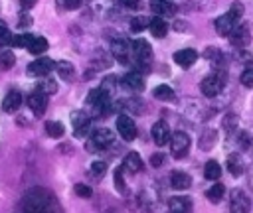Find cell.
<instances>
[{
  "instance_id": "34",
  "label": "cell",
  "mask_w": 253,
  "mask_h": 213,
  "mask_svg": "<svg viewBox=\"0 0 253 213\" xmlns=\"http://www.w3.org/2000/svg\"><path fill=\"white\" fill-rule=\"evenodd\" d=\"M148 20H150V18H144V16L132 18V20H130V32H132V34H138V32L146 30V28H148Z\"/></svg>"
},
{
  "instance_id": "31",
  "label": "cell",
  "mask_w": 253,
  "mask_h": 213,
  "mask_svg": "<svg viewBox=\"0 0 253 213\" xmlns=\"http://www.w3.org/2000/svg\"><path fill=\"white\" fill-rule=\"evenodd\" d=\"M152 95H154L156 99H160V101H174V99H176V93H174L168 85H158V87L152 91Z\"/></svg>"
},
{
  "instance_id": "22",
  "label": "cell",
  "mask_w": 253,
  "mask_h": 213,
  "mask_svg": "<svg viewBox=\"0 0 253 213\" xmlns=\"http://www.w3.org/2000/svg\"><path fill=\"white\" fill-rule=\"evenodd\" d=\"M123 170L130 172V174L140 172L142 170V158H140V154L138 152H128L125 156V160H123Z\"/></svg>"
},
{
  "instance_id": "28",
  "label": "cell",
  "mask_w": 253,
  "mask_h": 213,
  "mask_svg": "<svg viewBox=\"0 0 253 213\" xmlns=\"http://www.w3.org/2000/svg\"><path fill=\"white\" fill-rule=\"evenodd\" d=\"M223 195H225V185H223V183H213V185L206 191V197H208L210 203H219V201L223 199Z\"/></svg>"
},
{
  "instance_id": "23",
  "label": "cell",
  "mask_w": 253,
  "mask_h": 213,
  "mask_svg": "<svg viewBox=\"0 0 253 213\" xmlns=\"http://www.w3.org/2000/svg\"><path fill=\"white\" fill-rule=\"evenodd\" d=\"M243 170H245V160H243V156L237 154V152L229 154V156H227V172H229L231 176H241Z\"/></svg>"
},
{
  "instance_id": "24",
  "label": "cell",
  "mask_w": 253,
  "mask_h": 213,
  "mask_svg": "<svg viewBox=\"0 0 253 213\" xmlns=\"http://www.w3.org/2000/svg\"><path fill=\"white\" fill-rule=\"evenodd\" d=\"M148 30H150V34H152L154 37H164L166 32H168V24H166L164 18L156 16V18H150V20H148Z\"/></svg>"
},
{
  "instance_id": "37",
  "label": "cell",
  "mask_w": 253,
  "mask_h": 213,
  "mask_svg": "<svg viewBox=\"0 0 253 213\" xmlns=\"http://www.w3.org/2000/svg\"><path fill=\"white\" fill-rule=\"evenodd\" d=\"M239 81H241V85H243V87H247V89H251V87H253V63H251V65H247V67L243 69V73H241Z\"/></svg>"
},
{
  "instance_id": "4",
  "label": "cell",
  "mask_w": 253,
  "mask_h": 213,
  "mask_svg": "<svg viewBox=\"0 0 253 213\" xmlns=\"http://www.w3.org/2000/svg\"><path fill=\"white\" fill-rule=\"evenodd\" d=\"M87 101L89 105L95 108V112L101 116V114H107L111 110V97H109V91L105 87H99V89H91L89 95H87Z\"/></svg>"
},
{
  "instance_id": "13",
  "label": "cell",
  "mask_w": 253,
  "mask_h": 213,
  "mask_svg": "<svg viewBox=\"0 0 253 213\" xmlns=\"http://www.w3.org/2000/svg\"><path fill=\"white\" fill-rule=\"evenodd\" d=\"M249 41H251V32L247 26H237L229 34V43L233 47H245V45H249Z\"/></svg>"
},
{
  "instance_id": "41",
  "label": "cell",
  "mask_w": 253,
  "mask_h": 213,
  "mask_svg": "<svg viewBox=\"0 0 253 213\" xmlns=\"http://www.w3.org/2000/svg\"><path fill=\"white\" fill-rule=\"evenodd\" d=\"M105 172H107V164L105 162H93L91 164V174L93 176H97V178H101V176H105Z\"/></svg>"
},
{
  "instance_id": "7",
  "label": "cell",
  "mask_w": 253,
  "mask_h": 213,
  "mask_svg": "<svg viewBox=\"0 0 253 213\" xmlns=\"http://www.w3.org/2000/svg\"><path fill=\"white\" fill-rule=\"evenodd\" d=\"M221 87H223V79H221V75H219V73H210V75H208V77H204V79H202V83H200L202 93H204L206 97H210V99H213L215 95H219Z\"/></svg>"
},
{
  "instance_id": "2",
  "label": "cell",
  "mask_w": 253,
  "mask_h": 213,
  "mask_svg": "<svg viewBox=\"0 0 253 213\" xmlns=\"http://www.w3.org/2000/svg\"><path fill=\"white\" fill-rule=\"evenodd\" d=\"M241 16H243V6H241V2H239V0H235V2L229 6V10L213 22L215 32H217L219 36H229V34L239 26Z\"/></svg>"
},
{
  "instance_id": "33",
  "label": "cell",
  "mask_w": 253,
  "mask_h": 213,
  "mask_svg": "<svg viewBox=\"0 0 253 213\" xmlns=\"http://www.w3.org/2000/svg\"><path fill=\"white\" fill-rule=\"evenodd\" d=\"M38 91H42L43 95H47V97H49V95L57 93V83L45 75V77H43V81H40V85H38Z\"/></svg>"
},
{
  "instance_id": "43",
  "label": "cell",
  "mask_w": 253,
  "mask_h": 213,
  "mask_svg": "<svg viewBox=\"0 0 253 213\" xmlns=\"http://www.w3.org/2000/svg\"><path fill=\"white\" fill-rule=\"evenodd\" d=\"M235 122H237V116L235 114H225V118H223V126L225 128H233Z\"/></svg>"
},
{
  "instance_id": "29",
  "label": "cell",
  "mask_w": 253,
  "mask_h": 213,
  "mask_svg": "<svg viewBox=\"0 0 253 213\" xmlns=\"http://www.w3.org/2000/svg\"><path fill=\"white\" fill-rule=\"evenodd\" d=\"M43 128H45V132H47L49 138H61L63 132H65V128H63V124L59 120H47Z\"/></svg>"
},
{
  "instance_id": "47",
  "label": "cell",
  "mask_w": 253,
  "mask_h": 213,
  "mask_svg": "<svg viewBox=\"0 0 253 213\" xmlns=\"http://www.w3.org/2000/svg\"><path fill=\"white\" fill-rule=\"evenodd\" d=\"M20 2H22V6H24L26 10H28V8H32V6L36 4V0H20Z\"/></svg>"
},
{
  "instance_id": "5",
  "label": "cell",
  "mask_w": 253,
  "mask_h": 213,
  "mask_svg": "<svg viewBox=\"0 0 253 213\" xmlns=\"http://www.w3.org/2000/svg\"><path fill=\"white\" fill-rule=\"evenodd\" d=\"M111 51H113V57H115L119 63H123V65L132 63V41L123 39V37L113 39Z\"/></svg>"
},
{
  "instance_id": "36",
  "label": "cell",
  "mask_w": 253,
  "mask_h": 213,
  "mask_svg": "<svg viewBox=\"0 0 253 213\" xmlns=\"http://www.w3.org/2000/svg\"><path fill=\"white\" fill-rule=\"evenodd\" d=\"M12 43V32L4 20H0V45H10Z\"/></svg>"
},
{
  "instance_id": "21",
  "label": "cell",
  "mask_w": 253,
  "mask_h": 213,
  "mask_svg": "<svg viewBox=\"0 0 253 213\" xmlns=\"http://www.w3.org/2000/svg\"><path fill=\"white\" fill-rule=\"evenodd\" d=\"M123 83H125L130 91H136V93L144 91V79H142V75H140L138 71H128V73L123 77Z\"/></svg>"
},
{
  "instance_id": "32",
  "label": "cell",
  "mask_w": 253,
  "mask_h": 213,
  "mask_svg": "<svg viewBox=\"0 0 253 213\" xmlns=\"http://www.w3.org/2000/svg\"><path fill=\"white\" fill-rule=\"evenodd\" d=\"M213 142H215V130H204L198 144L202 150H211L213 148Z\"/></svg>"
},
{
  "instance_id": "45",
  "label": "cell",
  "mask_w": 253,
  "mask_h": 213,
  "mask_svg": "<svg viewBox=\"0 0 253 213\" xmlns=\"http://www.w3.org/2000/svg\"><path fill=\"white\" fill-rule=\"evenodd\" d=\"M18 26H20V28H28V26H32V18H30L28 14H22V16H20Z\"/></svg>"
},
{
  "instance_id": "26",
  "label": "cell",
  "mask_w": 253,
  "mask_h": 213,
  "mask_svg": "<svg viewBox=\"0 0 253 213\" xmlns=\"http://www.w3.org/2000/svg\"><path fill=\"white\" fill-rule=\"evenodd\" d=\"M55 71L63 81H73L75 79V67L71 61H57L55 63Z\"/></svg>"
},
{
  "instance_id": "19",
  "label": "cell",
  "mask_w": 253,
  "mask_h": 213,
  "mask_svg": "<svg viewBox=\"0 0 253 213\" xmlns=\"http://www.w3.org/2000/svg\"><path fill=\"white\" fill-rule=\"evenodd\" d=\"M150 8H152L160 18L174 16V14H176V4H174L172 0H150Z\"/></svg>"
},
{
  "instance_id": "9",
  "label": "cell",
  "mask_w": 253,
  "mask_h": 213,
  "mask_svg": "<svg viewBox=\"0 0 253 213\" xmlns=\"http://www.w3.org/2000/svg\"><path fill=\"white\" fill-rule=\"evenodd\" d=\"M71 124H73V132L77 138H83L87 132H89V126H91V118L87 112L83 110H75L71 112Z\"/></svg>"
},
{
  "instance_id": "25",
  "label": "cell",
  "mask_w": 253,
  "mask_h": 213,
  "mask_svg": "<svg viewBox=\"0 0 253 213\" xmlns=\"http://www.w3.org/2000/svg\"><path fill=\"white\" fill-rule=\"evenodd\" d=\"M47 47H49V43H47V39L42 37V36H32L30 41H28V45H26V49H28L30 53H34V55H40V53L47 51Z\"/></svg>"
},
{
  "instance_id": "18",
  "label": "cell",
  "mask_w": 253,
  "mask_h": 213,
  "mask_svg": "<svg viewBox=\"0 0 253 213\" xmlns=\"http://www.w3.org/2000/svg\"><path fill=\"white\" fill-rule=\"evenodd\" d=\"M172 213H192V199L188 195H176L168 201Z\"/></svg>"
},
{
  "instance_id": "10",
  "label": "cell",
  "mask_w": 253,
  "mask_h": 213,
  "mask_svg": "<svg viewBox=\"0 0 253 213\" xmlns=\"http://www.w3.org/2000/svg\"><path fill=\"white\" fill-rule=\"evenodd\" d=\"M117 130H119L121 138L126 140V142H130V140L136 138V126H134V120H132L130 116H126V114H119V118H117Z\"/></svg>"
},
{
  "instance_id": "17",
  "label": "cell",
  "mask_w": 253,
  "mask_h": 213,
  "mask_svg": "<svg viewBox=\"0 0 253 213\" xmlns=\"http://www.w3.org/2000/svg\"><path fill=\"white\" fill-rule=\"evenodd\" d=\"M170 185L176 191H184V189H188L192 185V178H190V174H186L182 170H176V172L170 174Z\"/></svg>"
},
{
  "instance_id": "6",
  "label": "cell",
  "mask_w": 253,
  "mask_h": 213,
  "mask_svg": "<svg viewBox=\"0 0 253 213\" xmlns=\"http://www.w3.org/2000/svg\"><path fill=\"white\" fill-rule=\"evenodd\" d=\"M170 146H172V158L182 160V158H186L188 152H190V136H188L186 132L178 130V132H174V134L170 136Z\"/></svg>"
},
{
  "instance_id": "1",
  "label": "cell",
  "mask_w": 253,
  "mask_h": 213,
  "mask_svg": "<svg viewBox=\"0 0 253 213\" xmlns=\"http://www.w3.org/2000/svg\"><path fill=\"white\" fill-rule=\"evenodd\" d=\"M20 213H59L57 201L45 191V189H30L28 195L22 201Z\"/></svg>"
},
{
  "instance_id": "38",
  "label": "cell",
  "mask_w": 253,
  "mask_h": 213,
  "mask_svg": "<svg viewBox=\"0 0 253 213\" xmlns=\"http://www.w3.org/2000/svg\"><path fill=\"white\" fill-rule=\"evenodd\" d=\"M239 144L245 148V152H249L251 154V158H253V136L249 134V132H241V136H239Z\"/></svg>"
},
{
  "instance_id": "20",
  "label": "cell",
  "mask_w": 253,
  "mask_h": 213,
  "mask_svg": "<svg viewBox=\"0 0 253 213\" xmlns=\"http://www.w3.org/2000/svg\"><path fill=\"white\" fill-rule=\"evenodd\" d=\"M113 140H115V132L109 130V128H97L93 132V136H91V142L95 146H99V148H105V146L113 144Z\"/></svg>"
},
{
  "instance_id": "16",
  "label": "cell",
  "mask_w": 253,
  "mask_h": 213,
  "mask_svg": "<svg viewBox=\"0 0 253 213\" xmlns=\"http://www.w3.org/2000/svg\"><path fill=\"white\" fill-rule=\"evenodd\" d=\"M22 103H24V97H22L20 91H8L4 101H2V108L6 112H16L22 106Z\"/></svg>"
},
{
  "instance_id": "39",
  "label": "cell",
  "mask_w": 253,
  "mask_h": 213,
  "mask_svg": "<svg viewBox=\"0 0 253 213\" xmlns=\"http://www.w3.org/2000/svg\"><path fill=\"white\" fill-rule=\"evenodd\" d=\"M75 195H79V197H83V199H89L91 195H93V189L87 185V183H75Z\"/></svg>"
},
{
  "instance_id": "3",
  "label": "cell",
  "mask_w": 253,
  "mask_h": 213,
  "mask_svg": "<svg viewBox=\"0 0 253 213\" xmlns=\"http://www.w3.org/2000/svg\"><path fill=\"white\" fill-rule=\"evenodd\" d=\"M132 65L142 73H148L152 65V47L140 37L132 41Z\"/></svg>"
},
{
  "instance_id": "30",
  "label": "cell",
  "mask_w": 253,
  "mask_h": 213,
  "mask_svg": "<svg viewBox=\"0 0 253 213\" xmlns=\"http://www.w3.org/2000/svg\"><path fill=\"white\" fill-rule=\"evenodd\" d=\"M219 176H221L219 164H217L215 160H210V162L206 164V168H204V178L210 179V181H213V179H219Z\"/></svg>"
},
{
  "instance_id": "44",
  "label": "cell",
  "mask_w": 253,
  "mask_h": 213,
  "mask_svg": "<svg viewBox=\"0 0 253 213\" xmlns=\"http://www.w3.org/2000/svg\"><path fill=\"white\" fill-rule=\"evenodd\" d=\"M81 2H83V0H65L63 6H65L67 10H77V8L81 6Z\"/></svg>"
},
{
  "instance_id": "11",
  "label": "cell",
  "mask_w": 253,
  "mask_h": 213,
  "mask_svg": "<svg viewBox=\"0 0 253 213\" xmlns=\"http://www.w3.org/2000/svg\"><path fill=\"white\" fill-rule=\"evenodd\" d=\"M229 207H231V213H249L251 201L241 189H235L229 195Z\"/></svg>"
},
{
  "instance_id": "8",
  "label": "cell",
  "mask_w": 253,
  "mask_h": 213,
  "mask_svg": "<svg viewBox=\"0 0 253 213\" xmlns=\"http://www.w3.org/2000/svg\"><path fill=\"white\" fill-rule=\"evenodd\" d=\"M55 69V61L49 57H40L28 65V75L32 77H45Z\"/></svg>"
},
{
  "instance_id": "27",
  "label": "cell",
  "mask_w": 253,
  "mask_h": 213,
  "mask_svg": "<svg viewBox=\"0 0 253 213\" xmlns=\"http://www.w3.org/2000/svg\"><path fill=\"white\" fill-rule=\"evenodd\" d=\"M14 65H16V55L12 53L10 47L2 45V47H0V69L8 71V69H12Z\"/></svg>"
},
{
  "instance_id": "35",
  "label": "cell",
  "mask_w": 253,
  "mask_h": 213,
  "mask_svg": "<svg viewBox=\"0 0 253 213\" xmlns=\"http://www.w3.org/2000/svg\"><path fill=\"white\" fill-rule=\"evenodd\" d=\"M204 57L210 59L213 65H221V61H223V53H221L217 47H208V49L204 51Z\"/></svg>"
},
{
  "instance_id": "14",
  "label": "cell",
  "mask_w": 253,
  "mask_h": 213,
  "mask_svg": "<svg viewBox=\"0 0 253 213\" xmlns=\"http://www.w3.org/2000/svg\"><path fill=\"white\" fill-rule=\"evenodd\" d=\"M170 136H172V132H170V128H168V124L164 120L154 122V126H152V138H154V142L158 146H166L170 142Z\"/></svg>"
},
{
  "instance_id": "40",
  "label": "cell",
  "mask_w": 253,
  "mask_h": 213,
  "mask_svg": "<svg viewBox=\"0 0 253 213\" xmlns=\"http://www.w3.org/2000/svg\"><path fill=\"white\" fill-rule=\"evenodd\" d=\"M115 187H117L121 193L126 191V185H125V179H123V166L115 170Z\"/></svg>"
},
{
  "instance_id": "15",
  "label": "cell",
  "mask_w": 253,
  "mask_h": 213,
  "mask_svg": "<svg viewBox=\"0 0 253 213\" xmlns=\"http://www.w3.org/2000/svg\"><path fill=\"white\" fill-rule=\"evenodd\" d=\"M196 59H198V51H196V49H190V47L178 49V51L174 53V61H176V65H180V67H192V65L196 63Z\"/></svg>"
},
{
  "instance_id": "12",
  "label": "cell",
  "mask_w": 253,
  "mask_h": 213,
  "mask_svg": "<svg viewBox=\"0 0 253 213\" xmlns=\"http://www.w3.org/2000/svg\"><path fill=\"white\" fill-rule=\"evenodd\" d=\"M26 103H28V106L32 108V112H34L36 116H42V114L45 112V108H47V95H43L42 91L36 89L34 93L28 95Z\"/></svg>"
},
{
  "instance_id": "42",
  "label": "cell",
  "mask_w": 253,
  "mask_h": 213,
  "mask_svg": "<svg viewBox=\"0 0 253 213\" xmlns=\"http://www.w3.org/2000/svg\"><path fill=\"white\" fill-rule=\"evenodd\" d=\"M150 164H152V168H160L162 164H166V156L164 154H152L150 156Z\"/></svg>"
},
{
  "instance_id": "46",
  "label": "cell",
  "mask_w": 253,
  "mask_h": 213,
  "mask_svg": "<svg viewBox=\"0 0 253 213\" xmlns=\"http://www.w3.org/2000/svg\"><path fill=\"white\" fill-rule=\"evenodd\" d=\"M121 4L126 8H138V0H121Z\"/></svg>"
}]
</instances>
